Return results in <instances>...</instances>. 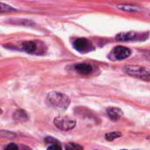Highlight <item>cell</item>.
Listing matches in <instances>:
<instances>
[{
    "label": "cell",
    "instance_id": "cell-13",
    "mask_svg": "<svg viewBox=\"0 0 150 150\" xmlns=\"http://www.w3.org/2000/svg\"><path fill=\"white\" fill-rule=\"evenodd\" d=\"M65 150H83V149L79 144L74 143V142H69L65 146Z\"/></svg>",
    "mask_w": 150,
    "mask_h": 150
},
{
    "label": "cell",
    "instance_id": "cell-3",
    "mask_svg": "<svg viewBox=\"0 0 150 150\" xmlns=\"http://www.w3.org/2000/svg\"><path fill=\"white\" fill-rule=\"evenodd\" d=\"M149 38V33H137V32H127L120 33L116 35L118 41H137L145 40Z\"/></svg>",
    "mask_w": 150,
    "mask_h": 150
},
{
    "label": "cell",
    "instance_id": "cell-10",
    "mask_svg": "<svg viewBox=\"0 0 150 150\" xmlns=\"http://www.w3.org/2000/svg\"><path fill=\"white\" fill-rule=\"evenodd\" d=\"M118 9L122 10L124 11H128V12H139L142 11V8L139 6H135L133 4H120L117 5Z\"/></svg>",
    "mask_w": 150,
    "mask_h": 150
},
{
    "label": "cell",
    "instance_id": "cell-4",
    "mask_svg": "<svg viewBox=\"0 0 150 150\" xmlns=\"http://www.w3.org/2000/svg\"><path fill=\"white\" fill-rule=\"evenodd\" d=\"M131 55V50L124 46L115 47L109 54L108 58L111 61H120L128 58Z\"/></svg>",
    "mask_w": 150,
    "mask_h": 150
},
{
    "label": "cell",
    "instance_id": "cell-9",
    "mask_svg": "<svg viewBox=\"0 0 150 150\" xmlns=\"http://www.w3.org/2000/svg\"><path fill=\"white\" fill-rule=\"evenodd\" d=\"M75 69L81 75H90L93 71V67L89 63H77L75 65Z\"/></svg>",
    "mask_w": 150,
    "mask_h": 150
},
{
    "label": "cell",
    "instance_id": "cell-12",
    "mask_svg": "<svg viewBox=\"0 0 150 150\" xmlns=\"http://www.w3.org/2000/svg\"><path fill=\"white\" fill-rule=\"evenodd\" d=\"M121 133L120 132H112V133H108L105 134V139L108 141V142H112L114 141L115 139H118L121 136Z\"/></svg>",
    "mask_w": 150,
    "mask_h": 150
},
{
    "label": "cell",
    "instance_id": "cell-6",
    "mask_svg": "<svg viewBox=\"0 0 150 150\" xmlns=\"http://www.w3.org/2000/svg\"><path fill=\"white\" fill-rule=\"evenodd\" d=\"M73 47L76 51L83 53V54H86L94 50L93 44L91 43V41H90L86 38H79L73 42Z\"/></svg>",
    "mask_w": 150,
    "mask_h": 150
},
{
    "label": "cell",
    "instance_id": "cell-1",
    "mask_svg": "<svg viewBox=\"0 0 150 150\" xmlns=\"http://www.w3.org/2000/svg\"><path fill=\"white\" fill-rule=\"evenodd\" d=\"M47 103L54 109L65 110L70 104V99L65 94L57 91H52L47 96Z\"/></svg>",
    "mask_w": 150,
    "mask_h": 150
},
{
    "label": "cell",
    "instance_id": "cell-18",
    "mask_svg": "<svg viewBox=\"0 0 150 150\" xmlns=\"http://www.w3.org/2000/svg\"><path fill=\"white\" fill-rule=\"evenodd\" d=\"M122 150H126V149H122Z\"/></svg>",
    "mask_w": 150,
    "mask_h": 150
},
{
    "label": "cell",
    "instance_id": "cell-17",
    "mask_svg": "<svg viewBox=\"0 0 150 150\" xmlns=\"http://www.w3.org/2000/svg\"><path fill=\"white\" fill-rule=\"evenodd\" d=\"M45 142H46L47 143L50 142V143H53V144H58V142H57V140H55V139H53V138H51V137L46 138V139H45Z\"/></svg>",
    "mask_w": 150,
    "mask_h": 150
},
{
    "label": "cell",
    "instance_id": "cell-7",
    "mask_svg": "<svg viewBox=\"0 0 150 150\" xmlns=\"http://www.w3.org/2000/svg\"><path fill=\"white\" fill-rule=\"evenodd\" d=\"M22 48L25 52L28 54H39L38 50L40 48L39 42L31 40V41H25L22 44Z\"/></svg>",
    "mask_w": 150,
    "mask_h": 150
},
{
    "label": "cell",
    "instance_id": "cell-8",
    "mask_svg": "<svg viewBox=\"0 0 150 150\" xmlns=\"http://www.w3.org/2000/svg\"><path fill=\"white\" fill-rule=\"evenodd\" d=\"M106 112H107L108 117L113 121H118L123 115V111L120 109L119 107H114V106L108 107L106 110Z\"/></svg>",
    "mask_w": 150,
    "mask_h": 150
},
{
    "label": "cell",
    "instance_id": "cell-14",
    "mask_svg": "<svg viewBox=\"0 0 150 150\" xmlns=\"http://www.w3.org/2000/svg\"><path fill=\"white\" fill-rule=\"evenodd\" d=\"M17 11L15 8L8 5V4H5L4 3H0V12L1 13H4V12H8V11Z\"/></svg>",
    "mask_w": 150,
    "mask_h": 150
},
{
    "label": "cell",
    "instance_id": "cell-16",
    "mask_svg": "<svg viewBox=\"0 0 150 150\" xmlns=\"http://www.w3.org/2000/svg\"><path fill=\"white\" fill-rule=\"evenodd\" d=\"M47 150H62V149L59 144H52L51 146H49V148H47Z\"/></svg>",
    "mask_w": 150,
    "mask_h": 150
},
{
    "label": "cell",
    "instance_id": "cell-5",
    "mask_svg": "<svg viewBox=\"0 0 150 150\" xmlns=\"http://www.w3.org/2000/svg\"><path fill=\"white\" fill-rule=\"evenodd\" d=\"M54 124L58 129L62 131H69L76 127V121L67 116H59L54 118Z\"/></svg>",
    "mask_w": 150,
    "mask_h": 150
},
{
    "label": "cell",
    "instance_id": "cell-15",
    "mask_svg": "<svg viewBox=\"0 0 150 150\" xmlns=\"http://www.w3.org/2000/svg\"><path fill=\"white\" fill-rule=\"evenodd\" d=\"M4 150H18V147L15 143H10L4 148Z\"/></svg>",
    "mask_w": 150,
    "mask_h": 150
},
{
    "label": "cell",
    "instance_id": "cell-19",
    "mask_svg": "<svg viewBox=\"0 0 150 150\" xmlns=\"http://www.w3.org/2000/svg\"><path fill=\"white\" fill-rule=\"evenodd\" d=\"M149 16H150V14H149Z\"/></svg>",
    "mask_w": 150,
    "mask_h": 150
},
{
    "label": "cell",
    "instance_id": "cell-11",
    "mask_svg": "<svg viewBox=\"0 0 150 150\" xmlns=\"http://www.w3.org/2000/svg\"><path fill=\"white\" fill-rule=\"evenodd\" d=\"M13 118L17 121H22L23 122V121H26L28 120V115L24 110L19 109V110H18V111H16L14 112Z\"/></svg>",
    "mask_w": 150,
    "mask_h": 150
},
{
    "label": "cell",
    "instance_id": "cell-2",
    "mask_svg": "<svg viewBox=\"0 0 150 150\" xmlns=\"http://www.w3.org/2000/svg\"><path fill=\"white\" fill-rule=\"evenodd\" d=\"M127 74H128L131 76L144 80V81H149L150 80V71L138 65H128L124 68Z\"/></svg>",
    "mask_w": 150,
    "mask_h": 150
}]
</instances>
